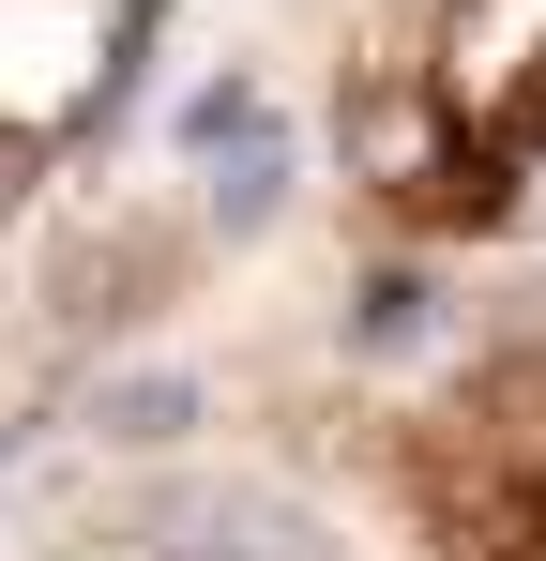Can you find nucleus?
Returning <instances> with one entry per match:
<instances>
[{"label":"nucleus","instance_id":"obj_1","mask_svg":"<svg viewBox=\"0 0 546 561\" xmlns=\"http://www.w3.org/2000/svg\"><path fill=\"white\" fill-rule=\"evenodd\" d=\"M334 183L410 259L546 274V0H364L334 61Z\"/></svg>","mask_w":546,"mask_h":561},{"label":"nucleus","instance_id":"obj_2","mask_svg":"<svg viewBox=\"0 0 546 561\" xmlns=\"http://www.w3.org/2000/svg\"><path fill=\"white\" fill-rule=\"evenodd\" d=\"M364 501L395 561H546V304L486 319L441 379L379 410Z\"/></svg>","mask_w":546,"mask_h":561},{"label":"nucleus","instance_id":"obj_3","mask_svg":"<svg viewBox=\"0 0 546 561\" xmlns=\"http://www.w3.org/2000/svg\"><path fill=\"white\" fill-rule=\"evenodd\" d=\"M31 561H395V547H350L304 485H259V470H137L77 501L61 531H31Z\"/></svg>","mask_w":546,"mask_h":561}]
</instances>
